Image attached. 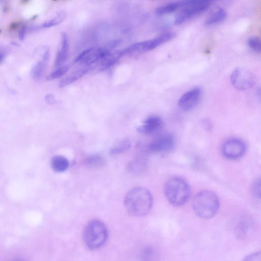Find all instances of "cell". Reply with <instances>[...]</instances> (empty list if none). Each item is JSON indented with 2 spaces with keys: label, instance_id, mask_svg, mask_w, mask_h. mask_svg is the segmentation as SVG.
Returning <instances> with one entry per match:
<instances>
[{
  "label": "cell",
  "instance_id": "7a4b0ae2",
  "mask_svg": "<svg viewBox=\"0 0 261 261\" xmlns=\"http://www.w3.org/2000/svg\"><path fill=\"white\" fill-rule=\"evenodd\" d=\"M195 214L203 219L213 218L217 213L220 201L217 195L211 191L204 190L197 193L193 200Z\"/></svg>",
  "mask_w": 261,
  "mask_h": 261
},
{
  "label": "cell",
  "instance_id": "ba28073f",
  "mask_svg": "<svg viewBox=\"0 0 261 261\" xmlns=\"http://www.w3.org/2000/svg\"><path fill=\"white\" fill-rule=\"evenodd\" d=\"M246 150V146L244 141L237 138L226 141L221 148L223 155L225 158L231 160H237L242 157Z\"/></svg>",
  "mask_w": 261,
  "mask_h": 261
},
{
  "label": "cell",
  "instance_id": "4316f807",
  "mask_svg": "<svg viewBox=\"0 0 261 261\" xmlns=\"http://www.w3.org/2000/svg\"><path fill=\"white\" fill-rule=\"evenodd\" d=\"M243 261H261L260 252H253L247 255Z\"/></svg>",
  "mask_w": 261,
  "mask_h": 261
},
{
  "label": "cell",
  "instance_id": "8fae6325",
  "mask_svg": "<svg viewBox=\"0 0 261 261\" xmlns=\"http://www.w3.org/2000/svg\"><path fill=\"white\" fill-rule=\"evenodd\" d=\"M162 119L158 116H151L147 118L143 124L139 126L137 131L141 134L149 135L158 132L162 126Z\"/></svg>",
  "mask_w": 261,
  "mask_h": 261
},
{
  "label": "cell",
  "instance_id": "44dd1931",
  "mask_svg": "<svg viewBox=\"0 0 261 261\" xmlns=\"http://www.w3.org/2000/svg\"><path fill=\"white\" fill-rule=\"evenodd\" d=\"M66 17V13L64 11H61L57 14V15L53 19L49 20L40 25L39 28H50L62 22Z\"/></svg>",
  "mask_w": 261,
  "mask_h": 261
},
{
  "label": "cell",
  "instance_id": "cb8c5ba5",
  "mask_svg": "<svg viewBox=\"0 0 261 261\" xmlns=\"http://www.w3.org/2000/svg\"><path fill=\"white\" fill-rule=\"evenodd\" d=\"M69 67L68 66H61L58 68L57 70L54 71L51 73H50L46 77V80L48 81L55 80L58 79L62 75H63L65 73L67 72L68 70Z\"/></svg>",
  "mask_w": 261,
  "mask_h": 261
},
{
  "label": "cell",
  "instance_id": "83f0119b",
  "mask_svg": "<svg viewBox=\"0 0 261 261\" xmlns=\"http://www.w3.org/2000/svg\"><path fill=\"white\" fill-rule=\"evenodd\" d=\"M21 24V22L19 21H13L11 23L9 26V30L10 31H14L19 28Z\"/></svg>",
  "mask_w": 261,
  "mask_h": 261
},
{
  "label": "cell",
  "instance_id": "e0dca14e",
  "mask_svg": "<svg viewBox=\"0 0 261 261\" xmlns=\"http://www.w3.org/2000/svg\"><path fill=\"white\" fill-rule=\"evenodd\" d=\"M88 70V67H85L73 72L60 82L58 85L59 87L62 88L74 82L86 74Z\"/></svg>",
  "mask_w": 261,
  "mask_h": 261
},
{
  "label": "cell",
  "instance_id": "f546056e",
  "mask_svg": "<svg viewBox=\"0 0 261 261\" xmlns=\"http://www.w3.org/2000/svg\"><path fill=\"white\" fill-rule=\"evenodd\" d=\"M27 31V27L25 25H23L20 27V29L18 33V37L20 40H23Z\"/></svg>",
  "mask_w": 261,
  "mask_h": 261
},
{
  "label": "cell",
  "instance_id": "30bf717a",
  "mask_svg": "<svg viewBox=\"0 0 261 261\" xmlns=\"http://www.w3.org/2000/svg\"><path fill=\"white\" fill-rule=\"evenodd\" d=\"M174 144V137L170 134H165L152 140L149 144L148 148L153 153H163L170 151Z\"/></svg>",
  "mask_w": 261,
  "mask_h": 261
},
{
  "label": "cell",
  "instance_id": "4dcf8cb0",
  "mask_svg": "<svg viewBox=\"0 0 261 261\" xmlns=\"http://www.w3.org/2000/svg\"><path fill=\"white\" fill-rule=\"evenodd\" d=\"M121 40L120 39L113 40L110 43L109 46L111 48H115L121 43Z\"/></svg>",
  "mask_w": 261,
  "mask_h": 261
},
{
  "label": "cell",
  "instance_id": "d6986e66",
  "mask_svg": "<svg viewBox=\"0 0 261 261\" xmlns=\"http://www.w3.org/2000/svg\"><path fill=\"white\" fill-rule=\"evenodd\" d=\"M227 16V13L225 10L220 8L207 17L205 24L210 26L219 23L224 20Z\"/></svg>",
  "mask_w": 261,
  "mask_h": 261
},
{
  "label": "cell",
  "instance_id": "3957f363",
  "mask_svg": "<svg viewBox=\"0 0 261 261\" xmlns=\"http://www.w3.org/2000/svg\"><path fill=\"white\" fill-rule=\"evenodd\" d=\"M164 191L168 201L176 207L186 204L191 195V189L188 182L177 177L171 178L166 182Z\"/></svg>",
  "mask_w": 261,
  "mask_h": 261
},
{
  "label": "cell",
  "instance_id": "277c9868",
  "mask_svg": "<svg viewBox=\"0 0 261 261\" xmlns=\"http://www.w3.org/2000/svg\"><path fill=\"white\" fill-rule=\"evenodd\" d=\"M83 240L87 247L96 250L107 241L108 231L105 224L100 220L93 219L86 225L83 231Z\"/></svg>",
  "mask_w": 261,
  "mask_h": 261
},
{
  "label": "cell",
  "instance_id": "ffe728a7",
  "mask_svg": "<svg viewBox=\"0 0 261 261\" xmlns=\"http://www.w3.org/2000/svg\"><path fill=\"white\" fill-rule=\"evenodd\" d=\"M130 143L128 139L124 138L116 142L110 149V154L115 155L126 151L129 149Z\"/></svg>",
  "mask_w": 261,
  "mask_h": 261
},
{
  "label": "cell",
  "instance_id": "484cf974",
  "mask_svg": "<svg viewBox=\"0 0 261 261\" xmlns=\"http://www.w3.org/2000/svg\"><path fill=\"white\" fill-rule=\"evenodd\" d=\"M252 192L253 194L256 197L260 198V180L256 179L253 182L252 188Z\"/></svg>",
  "mask_w": 261,
  "mask_h": 261
},
{
  "label": "cell",
  "instance_id": "4fadbf2b",
  "mask_svg": "<svg viewBox=\"0 0 261 261\" xmlns=\"http://www.w3.org/2000/svg\"><path fill=\"white\" fill-rule=\"evenodd\" d=\"M49 56V50L46 49L41 59L31 69V75L35 80H39L43 76L47 66Z\"/></svg>",
  "mask_w": 261,
  "mask_h": 261
},
{
  "label": "cell",
  "instance_id": "7402d4cb",
  "mask_svg": "<svg viewBox=\"0 0 261 261\" xmlns=\"http://www.w3.org/2000/svg\"><path fill=\"white\" fill-rule=\"evenodd\" d=\"M121 57L120 51H117L114 55L111 56V55L102 60L100 69L101 70H104L109 69L114 64H115L118 60L119 57Z\"/></svg>",
  "mask_w": 261,
  "mask_h": 261
},
{
  "label": "cell",
  "instance_id": "ac0fdd59",
  "mask_svg": "<svg viewBox=\"0 0 261 261\" xmlns=\"http://www.w3.org/2000/svg\"><path fill=\"white\" fill-rule=\"evenodd\" d=\"M84 164L90 168H101L105 165L103 158L97 154H91L84 158Z\"/></svg>",
  "mask_w": 261,
  "mask_h": 261
},
{
  "label": "cell",
  "instance_id": "d4e9b609",
  "mask_svg": "<svg viewBox=\"0 0 261 261\" xmlns=\"http://www.w3.org/2000/svg\"><path fill=\"white\" fill-rule=\"evenodd\" d=\"M155 256V253L151 247H147L144 248L141 253L142 261H152Z\"/></svg>",
  "mask_w": 261,
  "mask_h": 261
},
{
  "label": "cell",
  "instance_id": "7c38bea8",
  "mask_svg": "<svg viewBox=\"0 0 261 261\" xmlns=\"http://www.w3.org/2000/svg\"><path fill=\"white\" fill-rule=\"evenodd\" d=\"M69 52V41L67 34H61V46L58 51L54 63L55 68L60 67L66 60Z\"/></svg>",
  "mask_w": 261,
  "mask_h": 261
},
{
  "label": "cell",
  "instance_id": "2e32d148",
  "mask_svg": "<svg viewBox=\"0 0 261 261\" xmlns=\"http://www.w3.org/2000/svg\"><path fill=\"white\" fill-rule=\"evenodd\" d=\"M184 1L171 2L158 7L155 11L156 15L162 16L176 11L183 6Z\"/></svg>",
  "mask_w": 261,
  "mask_h": 261
},
{
  "label": "cell",
  "instance_id": "6da1fadb",
  "mask_svg": "<svg viewBox=\"0 0 261 261\" xmlns=\"http://www.w3.org/2000/svg\"><path fill=\"white\" fill-rule=\"evenodd\" d=\"M153 198L150 192L144 187H136L126 194L124 205L127 213L133 216L141 217L151 210Z\"/></svg>",
  "mask_w": 261,
  "mask_h": 261
},
{
  "label": "cell",
  "instance_id": "9a60e30c",
  "mask_svg": "<svg viewBox=\"0 0 261 261\" xmlns=\"http://www.w3.org/2000/svg\"><path fill=\"white\" fill-rule=\"evenodd\" d=\"M52 169L56 172H62L69 167V162L64 156L60 155L54 156L50 162Z\"/></svg>",
  "mask_w": 261,
  "mask_h": 261
},
{
  "label": "cell",
  "instance_id": "836d02e7",
  "mask_svg": "<svg viewBox=\"0 0 261 261\" xmlns=\"http://www.w3.org/2000/svg\"><path fill=\"white\" fill-rule=\"evenodd\" d=\"M11 261H23V260L20 259H15L12 260Z\"/></svg>",
  "mask_w": 261,
  "mask_h": 261
},
{
  "label": "cell",
  "instance_id": "603a6c76",
  "mask_svg": "<svg viewBox=\"0 0 261 261\" xmlns=\"http://www.w3.org/2000/svg\"><path fill=\"white\" fill-rule=\"evenodd\" d=\"M249 47L255 52L260 53L261 51V42L259 38L256 36L250 37L247 40Z\"/></svg>",
  "mask_w": 261,
  "mask_h": 261
},
{
  "label": "cell",
  "instance_id": "1f68e13d",
  "mask_svg": "<svg viewBox=\"0 0 261 261\" xmlns=\"http://www.w3.org/2000/svg\"><path fill=\"white\" fill-rule=\"evenodd\" d=\"M4 58V55L3 53H0V62L2 61Z\"/></svg>",
  "mask_w": 261,
  "mask_h": 261
},
{
  "label": "cell",
  "instance_id": "5b68a950",
  "mask_svg": "<svg viewBox=\"0 0 261 261\" xmlns=\"http://www.w3.org/2000/svg\"><path fill=\"white\" fill-rule=\"evenodd\" d=\"M212 3L206 0L184 1L182 9L175 17L174 23L181 24L201 14L210 7Z\"/></svg>",
  "mask_w": 261,
  "mask_h": 261
},
{
  "label": "cell",
  "instance_id": "52a82bcc",
  "mask_svg": "<svg viewBox=\"0 0 261 261\" xmlns=\"http://www.w3.org/2000/svg\"><path fill=\"white\" fill-rule=\"evenodd\" d=\"M230 81L232 85L239 90H246L252 88L255 83V77L247 69L239 67L231 74Z\"/></svg>",
  "mask_w": 261,
  "mask_h": 261
},
{
  "label": "cell",
  "instance_id": "9c48e42d",
  "mask_svg": "<svg viewBox=\"0 0 261 261\" xmlns=\"http://www.w3.org/2000/svg\"><path fill=\"white\" fill-rule=\"evenodd\" d=\"M202 89L195 87L184 93L178 100L179 108L185 111H190L198 104L201 96Z\"/></svg>",
  "mask_w": 261,
  "mask_h": 261
},
{
  "label": "cell",
  "instance_id": "f1b7e54d",
  "mask_svg": "<svg viewBox=\"0 0 261 261\" xmlns=\"http://www.w3.org/2000/svg\"><path fill=\"white\" fill-rule=\"evenodd\" d=\"M45 100L47 103L50 105L54 104L56 102L54 95L51 94L46 95L45 97Z\"/></svg>",
  "mask_w": 261,
  "mask_h": 261
},
{
  "label": "cell",
  "instance_id": "5bb4252c",
  "mask_svg": "<svg viewBox=\"0 0 261 261\" xmlns=\"http://www.w3.org/2000/svg\"><path fill=\"white\" fill-rule=\"evenodd\" d=\"M251 220L247 216L242 217L237 222L234 229V234L239 240L246 237L251 226Z\"/></svg>",
  "mask_w": 261,
  "mask_h": 261
},
{
  "label": "cell",
  "instance_id": "8992f818",
  "mask_svg": "<svg viewBox=\"0 0 261 261\" xmlns=\"http://www.w3.org/2000/svg\"><path fill=\"white\" fill-rule=\"evenodd\" d=\"M175 36L176 34L174 32H168L154 39L135 43L120 51L121 56L125 55L144 53L150 51L161 44L172 40Z\"/></svg>",
  "mask_w": 261,
  "mask_h": 261
},
{
  "label": "cell",
  "instance_id": "d6a6232c",
  "mask_svg": "<svg viewBox=\"0 0 261 261\" xmlns=\"http://www.w3.org/2000/svg\"><path fill=\"white\" fill-rule=\"evenodd\" d=\"M29 2V1H21V3L23 4H27V3Z\"/></svg>",
  "mask_w": 261,
  "mask_h": 261
}]
</instances>
